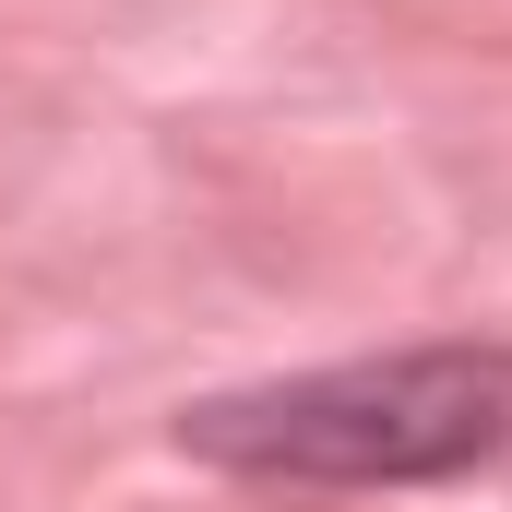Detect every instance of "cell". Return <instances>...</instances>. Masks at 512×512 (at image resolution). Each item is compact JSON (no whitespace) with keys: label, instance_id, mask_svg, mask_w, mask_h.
Wrapping results in <instances>:
<instances>
[{"label":"cell","instance_id":"1","mask_svg":"<svg viewBox=\"0 0 512 512\" xmlns=\"http://www.w3.org/2000/svg\"><path fill=\"white\" fill-rule=\"evenodd\" d=\"M179 453L286 489H429L512 453V346H405V358L203 393L179 417Z\"/></svg>","mask_w":512,"mask_h":512}]
</instances>
